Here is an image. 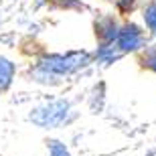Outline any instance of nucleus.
Listing matches in <instances>:
<instances>
[{"instance_id": "6e6552de", "label": "nucleus", "mask_w": 156, "mask_h": 156, "mask_svg": "<svg viewBox=\"0 0 156 156\" xmlns=\"http://www.w3.org/2000/svg\"><path fill=\"white\" fill-rule=\"evenodd\" d=\"M144 61H146V65H148V67H150L152 71H156V49H154V51H152L150 55H148V57L144 59Z\"/></svg>"}, {"instance_id": "1a4fd4ad", "label": "nucleus", "mask_w": 156, "mask_h": 156, "mask_svg": "<svg viewBox=\"0 0 156 156\" xmlns=\"http://www.w3.org/2000/svg\"><path fill=\"white\" fill-rule=\"evenodd\" d=\"M134 0H118V4L122 6V8H128V6H132Z\"/></svg>"}, {"instance_id": "423d86ee", "label": "nucleus", "mask_w": 156, "mask_h": 156, "mask_svg": "<svg viewBox=\"0 0 156 156\" xmlns=\"http://www.w3.org/2000/svg\"><path fill=\"white\" fill-rule=\"evenodd\" d=\"M144 23H146V27H148L152 33H156V0H150V2L146 4V8H144Z\"/></svg>"}, {"instance_id": "39448f33", "label": "nucleus", "mask_w": 156, "mask_h": 156, "mask_svg": "<svg viewBox=\"0 0 156 156\" xmlns=\"http://www.w3.org/2000/svg\"><path fill=\"white\" fill-rule=\"evenodd\" d=\"M14 77V63L6 57H0V91H6Z\"/></svg>"}, {"instance_id": "f257e3e1", "label": "nucleus", "mask_w": 156, "mask_h": 156, "mask_svg": "<svg viewBox=\"0 0 156 156\" xmlns=\"http://www.w3.org/2000/svg\"><path fill=\"white\" fill-rule=\"evenodd\" d=\"M89 63V53L71 51L67 55H45L39 59L35 77H63Z\"/></svg>"}, {"instance_id": "20e7f679", "label": "nucleus", "mask_w": 156, "mask_h": 156, "mask_svg": "<svg viewBox=\"0 0 156 156\" xmlns=\"http://www.w3.org/2000/svg\"><path fill=\"white\" fill-rule=\"evenodd\" d=\"M95 29H98V35H99V39H101V43H104V47L114 45V41L118 39V33H120V29H118V24H116L114 18H101V20L95 24Z\"/></svg>"}, {"instance_id": "0eeeda50", "label": "nucleus", "mask_w": 156, "mask_h": 156, "mask_svg": "<svg viewBox=\"0 0 156 156\" xmlns=\"http://www.w3.org/2000/svg\"><path fill=\"white\" fill-rule=\"evenodd\" d=\"M47 148H49V156H71L69 150L65 148V144H61L59 140H49Z\"/></svg>"}, {"instance_id": "7ed1b4c3", "label": "nucleus", "mask_w": 156, "mask_h": 156, "mask_svg": "<svg viewBox=\"0 0 156 156\" xmlns=\"http://www.w3.org/2000/svg\"><path fill=\"white\" fill-rule=\"evenodd\" d=\"M144 43V33L140 30L138 24H126L122 27L120 33H118V39H116V49L118 53H130V51H136L140 49Z\"/></svg>"}, {"instance_id": "f03ea898", "label": "nucleus", "mask_w": 156, "mask_h": 156, "mask_svg": "<svg viewBox=\"0 0 156 156\" xmlns=\"http://www.w3.org/2000/svg\"><path fill=\"white\" fill-rule=\"evenodd\" d=\"M73 112H71V104L65 99H55L49 104H43L39 108L30 112L29 120L33 124H37L39 128H59L71 122Z\"/></svg>"}]
</instances>
